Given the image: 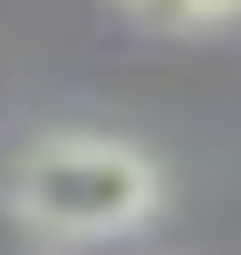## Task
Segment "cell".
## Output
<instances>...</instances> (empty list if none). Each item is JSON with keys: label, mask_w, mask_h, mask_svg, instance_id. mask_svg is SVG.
<instances>
[{"label": "cell", "mask_w": 241, "mask_h": 255, "mask_svg": "<svg viewBox=\"0 0 241 255\" xmlns=\"http://www.w3.org/2000/svg\"><path fill=\"white\" fill-rule=\"evenodd\" d=\"M145 35H221L241 21V0H111Z\"/></svg>", "instance_id": "cell-2"}, {"label": "cell", "mask_w": 241, "mask_h": 255, "mask_svg": "<svg viewBox=\"0 0 241 255\" xmlns=\"http://www.w3.org/2000/svg\"><path fill=\"white\" fill-rule=\"evenodd\" d=\"M0 207L35 249H104L165 207V166L118 131L55 125L35 131L0 166Z\"/></svg>", "instance_id": "cell-1"}, {"label": "cell", "mask_w": 241, "mask_h": 255, "mask_svg": "<svg viewBox=\"0 0 241 255\" xmlns=\"http://www.w3.org/2000/svg\"><path fill=\"white\" fill-rule=\"evenodd\" d=\"M35 255H76V249H35Z\"/></svg>", "instance_id": "cell-3"}]
</instances>
